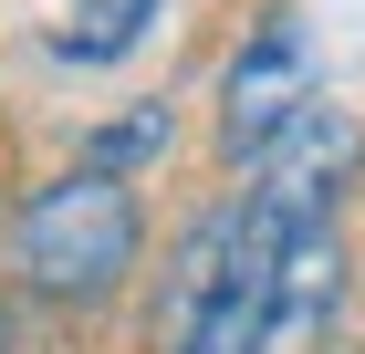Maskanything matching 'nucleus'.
I'll list each match as a JSON object with an SVG mask.
<instances>
[{
	"mask_svg": "<svg viewBox=\"0 0 365 354\" xmlns=\"http://www.w3.org/2000/svg\"><path fill=\"white\" fill-rule=\"evenodd\" d=\"M136 240H146L136 188L105 177V167H63L11 209V271L42 302H105L136 271Z\"/></svg>",
	"mask_w": 365,
	"mask_h": 354,
	"instance_id": "nucleus-1",
	"label": "nucleus"
},
{
	"mask_svg": "<svg viewBox=\"0 0 365 354\" xmlns=\"http://www.w3.org/2000/svg\"><path fill=\"white\" fill-rule=\"evenodd\" d=\"M324 105V83H313V31L292 11H261L220 63V157L230 167H261L303 115Z\"/></svg>",
	"mask_w": 365,
	"mask_h": 354,
	"instance_id": "nucleus-2",
	"label": "nucleus"
},
{
	"mask_svg": "<svg viewBox=\"0 0 365 354\" xmlns=\"http://www.w3.org/2000/svg\"><path fill=\"white\" fill-rule=\"evenodd\" d=\"M344 313V229H303V240H282L272 261V323H261V354H324Z\"/></svg>",
	"mask_w": 365,
	"mask_h": 354,
	"instance_id": "nucleus-3",
	"label": "nucleus"
},
{
	"mask_svg": "<svg viewBox=\"0 0 365 354\" xmlns=\"http://www.w3.org/2000/svg\"><path fill=\"white\" fill-rule=\"evenodd\" d=\"M157 11H168V0H63L53 53H63V63H84V73H105V63H125L146 31H157Z\"/></svg>",
	"mask_w": 365,
	"mask_h": 354,
	"instance_id": "nucleus-4",
	"label": "nucleus"
},
{
	"mask_svg": "<svg viewBox=\"0 0 365 354\" xmlns=\"http://www.w3.org/2000/svg\"><path fill=\"white\" fill-rule=\"evenodd\" d=\"M168 136H178V115H168V105H136V115H115V125H94L73 167H105V177H125V188H136V167L168 157Z\"/></svg>",
	"mask_w": 365,
	"mask_h": 354,
	"instance_id": "nucleus-5",
	"label": "nucleus"
},
{
	"mask_svg": "<svg viewBox=\"0 0 365 354\" xmlns=\"http://www.w3.org/2000/svg\"><path fill=\"white\" fill-rule=\"evenodd\" d=\"M0 344H11V333H0Z\"/></svg>",
	"mask_w": 365,
	"mask_h": 354,
	"instance_id": "nucleus-6",
	"label": "nucleus"
}]
</instances>
